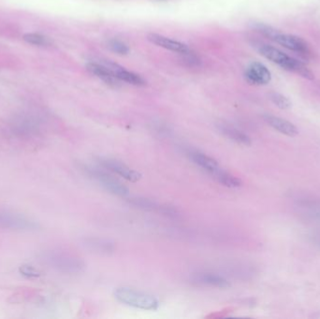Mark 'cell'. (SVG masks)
Returning <instances> with one entry per match:
<instances>
[{
    "label": "cell",
    "instance_id": "17",
    "mask_svg": "<svg viewBox=\"0 0 320 319\" xmlns=\"http://www.w3.org/2000/svg\"><path fill=\"white\" fill-rule=\"evenodd\" d=\"M283 68L288 71L294 72L301 77L305 78L310 81L315 79V74L311 71L310 69L307 68L305 65H303L301 61L294 59V58H290Z\"/></svg>",
    "mask_w": 320,
    "mask_h": 319
},
{
    "label": "cell",
    "instance_id": "18",
    "mask_svg": "<svg viewBox=\"0 0 320 319\" xmlns=\"http://www.w3.org/2000/svg\"><path fill=\"white\" fill-rule=\"evenodd\" d=\"M213 176L218 183L223 184L227 187L237 188V187L242 186V184H243L242 181L238 177L224 171L222 169L217 171L215 174H213Z\"/></svg>",
    "mask_w": 320,
    "mask_h": 319
},
{
    "label": "cell",
    "instance_id": "5",
    "mask_svg": "<svg viewBox=\"0 0 320 319\" xmlns=\"http://www.w3.org/2000/svg\"><path fill=\"white\" fill-rule=\"evenodd\" d=\"M99 164L101 165L103 168L123 177L125 180L128 182H131V183H136L138 181H140L142 178V174H140L139 172H137L135 170L129 168L127 165L124 164L123 162L118 161L116 159L101 158V159H99Z\"/></svg>",
    "mask_w": 320,
    "mask_h": 319
},
{
    "label": "cell",
    "instance_id": "24",
    "mask_svg": "<svg viewBox=\"0 0 320 319\" xmlns=\"http://www.w3.org/2000/svg\"><path fill=\"white\" fill-rule=\"evenodd\" d=\"M256 30L260 33H262V35H264L265 37L269 38V39H274V37L278 34V32L275 30V29H272L271 27H268V26H265V25H257L255 27Z\"/></svg>",
    "mask_w": 320,
    "mask_h": 319
},
{
    "label": "cell",
    "instance_id": "25",
    "mask_svg": "<svg viewBox=\"0 0 320 319\" xmlns=\"http://www.w3.org/2000/svg\"><path fill=\"white\" fill-rule=\"evenodd\" d=\"M318 243L320 244V237H319V240H318Z\"/></svg>",
    "mask_w": 320,
    "mask_h": 319
},
{
    "label": "cell",
    "instance_id": "9",
    "mask_svg": "<svg viewBox=\"0 0 320 319\" xmlns=\"http://www.w3.org/2000/svg\"><path fill=\"white\" fill-rule=\"evenodd\" d=\"M273 40L283 47L299 53L301 55H307L309 52V48L306 41L300 37L294 35L278 33L274 37Z\"/></svg>",
    "mask_w": 320,
    "mask_h": 319
},
{
    "label": "cell",
    "instance_id": "22",
    "mask_svg": "<svg viewBox=\"0 0 320 319\" xmlns=\"http://www.w3.org/2000/svg\"><path fill=\"white\" fill-rule=\"evenodd\" d=\"M109 48L119 55H126L129 52V48L126 43L117 39H113L109 42Z\"/></svg>",
    "mask_w": 320,
    "mask_h": 319
},
{
    "label": "cell",
    "instance_id": "1",
    "mask_svg": "<svg viewBox=\"0 0 320 319\" xmlns=\"http://www.w3.org/2000/svg\"><path fill=\"white\" fill-rule=\"evenodd\" d=\"M114 295L121 303L138 309L154 311L159 306L158 300L153 295L129 288L116 289Z\"/></svg>",
    "mask_w": 320,
    "mask_h": 319
},
{
    "label": "cell",
    "instance_id": "7",
    "mask_svg": "<svg viewBox=\"0 0 320 319\" xmlns=\"http://www.w3.org/2000/svg\"><path fill=\"white\" fill-rule=\"evenodd\" d=\"M128 203H130L132 206L145 210V211H150V212H157V213H162L169 216H175L177 214L176 210L173 207L167 206V205H161L155 203L152 200L146 199V198H142V197H134L128 199Z\"/></svg>",
    "mask_w": 320,
    "mask_h": 319
},
{
    "label": "cell",
    "instance_id": "10",
    "mask_svg": "<svg viewBox=\"0 0 320 319\" xmlns=\"http://www.w3.org/2000/svg\"><path fill=\"white\" fill-rule=\"evenodd\" d=\"M105 65L113 71V73L116 75V77L120 82H125L127 84L138 86V87H142V86L145 85V81L140 75H138L132 71L126 70V68H124L117 64H115L113 62H109V61L105 63Z\"/></svg>",
    "mask_w": 320,
    "mask_h": 319
},
{
    "label": "cell",
    "instance_id": "23",
    "mask_svg": "<svg viewBox=\"0 0 320 319\" xmlns=\"http://www.w3.org/2000/svg\"><path fill=\"white\" fill-rule=\"evenodd\" d=\"M19 271L23 276H26L28 278H38L40 276V272L29 265L21 266Z\"/></svg>",
    "mask_w": 320,
    "mask_h": 319
},
{
    "label": "cell",
    "instance_id": "11",
    "mask_svg": "<svg viewBox=\"0 0 320 319\" xmlns=\"http://www.w3.org/2000/svg\"><path fill=\"white\" fill-rule=\"evenodd\" d=\"M187 155L193 161L194 164L199 166L200 168H202L203 170L206 171L207 173H209L212 175L221 169V167L219 166L218 162L214 158L209 156V155H205L202 152L189 151L187 153Z\"/></svg>",
    "mask_w": 320,
    "mask_h": 319
},
{
    "label": "cell",
    "instance_id": "8",
    "mask_svg": "<svg viewBox=\"0 0 320 319\" xmlns=\"http://www.w3.org/2000/svg\"><path fill=\"white\" fill-rule=\"evenodd\" d=\"M147 39L150 42H152L153 44H155L162 48L167 49V50H170V51H173L175 53H179L182 55H190L191 54V49H189L186 44L175 40V39L167 38L162 35L149 34L147 36Z\"/></svg>",
    "mask_w": 320,
    "mask_h": 319
},
{
    "label": "cell",
    "instance_id": "3",
    "mask_svg": "<svg viewBox=\"0 0 320 319\" xmlns=\"http://www.w3.org/2000/svg\"><path fill=\"white\" fill-rule=\"evenodd\" d=\"M83 170L89 177L96 180L105 190L110 193L116 195L119 197H126L128 196L129 191L125 184L121 183L118 179L112 176L111 174H107L104 171H101L94 167L84 166Z\"/></svg>",
    "mask_w": 320,
    "mask_h": 319
},
{
    "label": "cell",
    "instance_id": "14",
    "mask_svg": "<svg viewBox=\"0 0 320 319\" xmlns=\"http://www.w3.org/2000/svg\"><path fill=\"white\" fill-rule=\"evenodd\" d=\"M193 282L198 285L213 287L217 289H227L230 287V283L227 279L218 274L210 272H202L195 274Z\"/></svg>",
    "mask_w": 320,
    "mask_h": 319
},
{
    "label": "cell",
    "instance_id": "19",
    "mask_svg": "<svg viewBox=\"0 0 320 319\" xmlns=\"http://www.w3.org/2000/svg\"><path fill=\"white\" fill-rule=\"evenodd\" d=\"M270 99L272 100V103L275 106L278 107L281 110H289L291 109L292 106L291 100L287 97H285L284 95H282L280 93L277 92H272L269 95Z\"/></svg>",
    "mask_w": 320,
    "mask_h": 319
},
{
    "label": "cell",
    "instance_id": "12",
    "mask_svg": "<svg viewBox=\"0 0 320 319\" xmlns=\"http://www.w3.org/2000/svg\"><path fill=\"white\" fill-rule=\"evenodd\" d=\"M263 118L269 126H272V128H274L275 130H277L278 132H280L284 135L295 137L299 133L297 127L292 123L285 119H282L280 117L271 116V115H265L263 116Z\"/></svg>",
    "mask_w": 320,
    "mask_h": 319
},
{
    "label": "cell",
    "instance_id": "4",
    "mask_svg": "<svg viewBox=\"0 0 320 319\" xmlns=\"http://www.w3.org/2000/svg\"><path fill=\"white\" fill-rule=\"evenodd\" d=\"M36 227L35 223L19 213L0 210V229L12 231L31 230Z\"/></svg>",
    "mask_w": 320,
    "mask_h": 319
},
{
    "label": "cell",
    "instance_id": "15",
    "mask_svg": "<svg viewBox=\"0 0 320 319\" xmlns=\"http://www.w3.org/2000/svg\"><path fill=\"white\" fill-rule=\"evenodd\" d=\"M259 52L262 57L267 58L268 60L272 61V63H274V64H277L282 68H284V66L287 64V62L291 58V57L287 56L286 54H284L280 50L274 48L270 45H266V44L261 45L259 47Z\"/></svg>",
    "mask_w": 320,
    "mask_h": 319
},
{
    "label": "cell",
    "instance_id": "16",
    "mask_svg": "<svg viewBox=\"0 0 320 319\" xmlns=\"http://www.w3.org/2000/svg\"><path fill=\"white\" fill-rule=\"evenodd\" d=\"M218 128L222 134L238 145L244 146H249L251 145V139L245 133H243V131L234 126H230L228 124H220Z\"/></svg>",
    "mask_w": 320,
    "mask_h": 319
},
{
    "label": "cell",
    "instance_id": "13",
    "mask_svg": "<svg viewBox=\"0 0 320 319\" xmlns=\"http://www.w3.org/2000/svg\"><path fill=\"white\" fill-rule=\"evenodd\" d=\"M87 69L97 78L101 79L107 85L113 87H119L120 81L116 77L113 71L107 67L105 64H98V63H89L87 65Z\"/></svg>",
    "mask_w": 320,
    "mask_h": 319
},
{
    "label": "cell",
    "instance_id": "20",
    "mask_svg": "<svg viewBox=\"0 0 320 319\" xmlns=\"http://www.w3.org/2000/svg\"><path fill=\"white\" fill-rule=\"evenodd\" d=\"M88 245L99 253H109L114 250L113 244L109 243L103 240H90L88 242Z\"/></svg>",
    "mask_w": 320,
    "mask_h": 319
},
{
    "label": "cell",
    "instance_id": "21",
    "mask_svg": "<svg viewBox=\"0 0 320 319\" xmlns=\"http://www.w3.org/2000/svg\"><path fill=\"white\" fill-rule=\"evenodd\" d=\"M24 39L29 43L34 45H39V46H46L51 43L50 39L47 37L39 34H26L24 36Z\"/></svg>",
    "mask_w": 320,
    "mask_h": 319
},
{
    "label": "cell",
    "instance_id": "2",
    "mask_svg": "<svg viewBox=\"0 0 320 319\" xmlns=\"http://www.w3.org/2000/svg\"><path fill=\"white\" fill-rule=\"evenodd\" d=\"M44 261L55 270L63 273L73 274L82 271L84 263L76 256L65 251H50L45 254Z\"/></svg>",
    "mask_w": 320,
    "mask_h": 319
},
{
    "label": "cell",
    "instance_id": "6",
    "mask_svg": "<svg viewBox=\"0 0 320 319\" xmlns=\"http://www.w3.org/2000/svg\"><path fill=\"white\" fill-rule=\"evenodd\" d=\"M244 77L251 85L264 86L271 82L272 74L270 70L262 63L254 62L245 71Z\"/></svg>",
    "mask_w": 320,
    "mask_h": 319
}]
</instances>
